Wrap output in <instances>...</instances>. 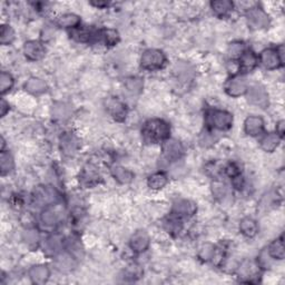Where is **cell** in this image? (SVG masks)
<instances>
[{
    "label": "cell",
    "instance_id": "obj_1",
    "mask_svg": "<svg viewBox=\"0 0 285 285\" xmlns=\"http://www.w3.org/2000/svg\"><path fill=\"white\" fill-rule=\"evenodd\" d=\"M143 138L146 143L165 142L171 134V127L163 119H150L144 124L142 128Z\"/></svg>",
    "mask_w": 285,
    "mask_h": 285
},
{
    "label": "cell",
    "instance_id": "obj_2",
    "mask_svg": "<svg viewBox=\"0 0 285 285\" xmlns=\"http://www.w3.org/2000/svg\"><path fill=\"white\" fill-rule=\"evenodd\" d=\"M166 65V56L159 49H147L140 58V66L143 69L154 71Z\"/></svg>",
    "mask_w": 285,
    "mask_h": 285
},
{
    "label": "cell",
    "instance_id": "obj_3",
    "mask_svg": "<svg viewBox=\"0 0 285 285\" xmlns=\"http://www.w3.org/2000/svg\"><path fill=\"white\" fill-rule=\"evenodd\" d=\"M206 122L208 125L216 130L227 131L233 125V116L226 110H212L207 113Z\"/></svg>",
    "mask_w": 285,
    "mask_h": 285
},
{
    "label": "cell",
    "instance_id": "obj_4",
    "mask_svg": "<svg viewBox=\"0 0 285 285\" xmlns=\"http://www.w3.org/2000/svg\"><path fill=\"white\" fill-rule=\"evenodd\" d=\"M58 193L54 187L50 186H38L33 193V202L35 206L45 207L50 206L51 204L57 202Z\"/></svg>",
    "mask_w": 285,
    "mask_h": 285
},
{
    "label": "cell",
    "instance_id": "obj_5",
    "mask_svg": "<svg viewBox=\"0 0 285 285\" xmlns=\"http://www.w3.org/2000/svg\"><path fill=\"white\" fill-rule=\"evenodd\" d=\"M247 25L252 29H263L270 25V17L262 8L254 7L251 8L246 14Z\"/></svg>",
    "mask_w": 285,
    "mask_h": 285
},
{
    "label": "cell",
    "instance_id": "obj_6",
    "mask_svg": "<svg viewBox=\"0 0 285 285\" xmlns=\"http://www.w3.org/2000/svg\"><path fill=\"white\" fill-rule=\"evenodd\" d=\"M247 102L251 105L260 108H266L268 106V94L262 85H254L247 88Z\"/></svg>",
    "mask_w": 285,
    "mask_h": 285
},
{
    "label": "cell",
    "instance_id": "obj_7",
    "mask_svg": "<svg viewBox=\"0 0 285 285\" xmlns=\"http://www.w3.org/2000/svg\"><path fill=\"white\" fill-rule=\"evenodd\" d=\"M260 62L263 65V67L268 70L276 69V68L283 65L282 60H281L279 56L278 49H274V48L264 49L260 55Z\"/></svg>",
    "mask_w": 285,
    "mask_h": 285
},
{
    "label": "cell",
    "instance_id": "obj_8",
    "mask_svg": "<svg viewBox=\"0 0 285 285\" xmlns=\"http://www.w3.org/2000/svg\"><path fill=\"white\" fill-rule=\"evenodd\" d=\"M105 107L111 117L114 119L122 122V120L126 117L127 115V108L126 105L123 102H120L118 98L110 97L105 100Z\"/></svg>",
    "mask_w": 285,
    "mask_h": 285
},
{
    "label": "cell",
    "instance_id": "obj_9",
    "mask_svg": "<svg viewBox=\"0 0 285 285\" xmlns=\"http://www.w3.org/2000/svg\"><path fill=\"white\" fill-rule=\"evenodd\" d=\"M23 54L31 62H37L45 57L46 48L37 40H29L23 45Z\"/></svg>",
    "mask_w": 285,
    "mask_h": 285
},
{
    "label": "cell",
    "instance_id": "obj_10",
    "mask_svg": "<svg viewBox=\"0 0 285 285\" xmlns=\"http://www.w3.org/2000/svg\"><path fill=\"white\" fill-rule=\"evenodd\" d=\"M225 91L231 97H240L247 91V84L245 79L240 77V76H234L230 78L225 84Z\"/></svg>",
    "mask_w": 285,
    "mask_h": 285
},
{
    "label": "cell",
    "instance_id": "obj_11",
    "mask_svg": "<svg viewBox=\"0 0 285 285\" xmlns=\"http://www.w3.org/2000/svg\"><path fill=\"white\" fill-rule=\"evenodd\" d=\"M163 154L167 160H178L184 154L183 145L177 139H166L163 144Z\"/></svg>",
    "mask_w": 285,
    "mask_h": 285
},
{
    "label": "cell",
    "instance_id": "obj_12",
    "mask_svg": "<svg viewBox=\"0 0 285 285\" xmlns=\"http://www.w3.org/2000/svg\"><path fill=\"white\" fill-rule=\"evenodd\" d=\"M150 235L145 231L139 230L135 232L130 241V246L135 253H143L150 247Z\"/></svg>",
    "mask_w": 285,
    "mask_h": 285
},
{
    "label": "cell",
    "instance_id": "obj_13",
    "mask_svg": "<svg viewBox=\"0 0 285 285\" xmlns=\"http://www.w3.org/2000/svg\"><path fill=\"white\" fill-rule=\"evenodd\" d=\"M196 210H197V207L195 204L187 199H179L173 205V214L179 219L191 218L195 214Z\"/></svg>",
    "mask_w": 285,
    "mask_h": 285
},
{
    "label": "cell",
    "instance_id": "obj_14",
    "mask_svg": "<svg viewBox=\"0 0 285 285\" xmlns=\"http://www.w3.org/2000/svg\"><path fill=\"white\" fill-rule=\"evenodd\" d=\"M76 259L73 255L70 254L69 252L68 253H62L60 252L59 254L55 256V261H54V265L57 268L59 272L62 273H68L70 271L74 270V267L76 265Z\"/></svg>",
    "mask_w": 285,
    "mask_h": 285
},
{
    "label": "cell",
    "instance_id": "obj_15",
    "mask_svg": "<svg viewBox=\"0 0 285 285\" xmlns=\"http://www.w3.org/2000/svg\"><path fill=\"white\" fill-rule=\"evenodd\" d=\"M259 58L254 51L245 50L242 56L240 57L239 62V71L242 73H250L254 68L258 66Z\"/></svg>",
    "mask_w": 285,
    "mask_h": 285
},
{
    "label": "cell",
    "instance_id": "obj_16",
    "mask_svg": "<svg viewBox=\"0 0 285 285\" xmlns=\"http://www.w3.org/2000/svg\"><path fill=\"white\" fill-rule=\"evenodd\" d=\"M244 131L253 137L261 135L264 131V120L259 116H250L244 123Z\"/></svg>",
    "mask_w": 285,
    "mask_h": 285
},
{
    "label": "cell",
    "instance_id": "obj_17",
    "mask_svg": "<svg viewBox=\"0 0 285 285\" xmlns=\"http://www.w3.org/2000/svg\"><path fill=\"white\" fill-rule=\"evenodd\" d=\"M28 274H29L31 282L35 284L42 285V284H45L48 281V279H49L50 271L46 265H42V264H39V265L31 266Z\"/></svg>",
    "mask_w": 285,
    "mask_h": 285
},
{
    "label": "cell",
    "instance_id": "obj_18",
    "mask_svg": "<svg viewBox=\"0 0 285 285\" xmlns=\"http://www.w3.org/2000/svg\"><path fill=\"white\" fill-rule=\"evenodd\" d=\"M60 148L64 155H74L78 148V139L73 134L67 133L60 138Z\"/></svg>",
    "mask_w": 285,
    "mask_h": 285
},
{
    "label": "cell",
    "instance_id": "obj_19",
    "mask_svg": "<svg viewBox=\"0 0 285 285\" xmlns=\"http://www.w3.org/2000/svg\"><path fill=\"white\" fill-rule=\"evenodd\" d=\"M63 244H64L63 236L59 234H54L46 240L45 245H44V251H45L48 255L56 256L59 254L60 251H62Z\"/></svg>",
    "mask_w": 285,
    "mask_h": 285
},
{
    "label": "cell",
    "instance_id": "obj_20",
    "mask_svg": "<svg viewBox=\"0 0 285 285\" xmlns=\"http://www.w3.org/2000/svg\"><path fill=\"white\" fill-rule=\"evenodd\" d=\"M259 267L260 266L255 265L252 261H244L239 267L240 278L245 280V282H252V279L255 278L256 273L259 271Z\"/></svg>",
    "mask_w": 285,
    "mask_h": 285
},
{
    "label": "cell",
    "instance_id": "obj_21",
    "mask_svg": "<svg viewBox=\"0 0 285 285\" xmlns=\"http://www.w3.org/2000/svg\"><path fill=\"white\" fill-rule=\"evenodd\" d=\"M110 172H111V175L114 176V178L120 184H128L134 179L133 173L123 166L114 165L110 168Z\"/></svg>",
    "mask_w": 285,
    "mask_h": 285
},
{
    "label": "cell",
    "instance_id": "obj_22",
    "mask_svg": "<svg viewBox=\"0 0 285 285\" xmlns=\"http://www.w3.org/2000/svg\"><path fill=\"white\" fill-rule=\"evenodd\" d=\"M25 89L31 95H42L47 90V85L43 79L31 77L25 84Z\"/></svg>",
    "mask_w": 285,
    "mask_h": 285
},
{
    "label": "cell",
    "instance_id": "obj_23",
    "mask_svg": "<svg viewBox=\"0 0 285 285\" xmlns=\"http://www.w3.org/2000/svg\"><path fill=\"white\" fill-rule=\"evenodd\" d=\"M240 231L246 238H254L259 232V225L252 218H244L240 223Z\"/></svg>",
    "mask_w": 285,
    "mask_h": 285
},
{
    "label": "cell",
    "instance_id": "obj_24",
    "mask_svg": "<svg viewBox=\"0 0 285 285\" xmlns=\"http://www.w3.org/2000/svg\"><path fill=\"white\" fill-rule=\"evenodd\" d=\"M174 71L176 74V78L182 83L188 82V80H191L193 78V76H194V70H193V68L188 65V64L183 62L176 64Z\"/></svg>",
    "mask_w": 285,
    "mask_h": 285
},
{
    "label": "cell",
    "instance_id": "obj_25",
    "mask_svg": "<svg viewBox=\"0 0 285 285\" xmlns=\"http://www.w3.org/2000/svg\"><path fill=\"white\" fill-rule=\"evenodd\" d=\"M281 137L276 133H268L261 139V147L267 153L274 152L278 148Z\"/></svg>",
    "mask_w": 285,
    "mask_h": 285
},
{
    "label": "cell",
    "instance_id": "obj_26",
    "mask_svg": "<svg viewBox=\"0 0 285 285\" xmlns=\"http://www.w3.org/2000/svg\"><path fill=\"white\" fill-rule=\"evenodd\" d=\"M268 255L271 256L272 259L275 260H283L285 252H284V244H283V238L281 236L280 239H276L273 241L270 244V246L267 248Z\"/></svg>",
    "mask_w": 285,
    "mask_h": 285
},
{
    "label": "cell",
    "instance_id": "obj_27",
    "mask_svg": "<svg viewBox=\"0 0 285 285\" xmlns=\"http://www.w3.org/2000/svg\"><path fill=\"white\" fill-rule=\"evenodd\" d=\"M71 114V107L67 103L58 102L53 106V117L57 120H66Z\"/></svg>",
    "mask_w": 285,
    "mask_h": 285
},
{
    "label": "cell",
    "instance_id": "obj_28",
    "mask_svg": "<svg viewBox=\"0 0 285 285\" xmlns=\"http://www.w3.org/2000/svg\"><path fill=\"white\" fill-rule=\"evenodd\" d=\"M40 219L46 226H54L59 220V213L56 208H51L47 206L40 214Z\"/></svg>",
    "mask_w": 285,
    "mask_h": 285
},
{
    "label": "cell",
    "instance_id": "obj_29",
    "mask_svg": "<svg viewBox=\"0 0 285 285\" xmlns=\"http://www.w3.org/2000/svg\"><path fill=\"white\" fill-rule=\"evenodd\" d=\"M167 182H168L167 175L164 174V173L162 172H158L151 175L150 177H148L147 184L152 190H162L163 187L166 186Z\"/></svg>",
    "mask_w": 285,
    "mask_h": 285
},
{
    "label": "cell",
    "instance_id": "obj_30",
    "mask_svg": "<svg viewBox=\"0 0 285 285\" xmlns=\"http://www.w3.org/2000/svg\"><path fill=\"white\" fill-rule=\"evenodd\" d=\"M57 23L59 27L76 29L80 23V18L75 14H65L63 16H60L57 20Z\"/></svg>",
    "mask_w": 285,
    "mask_h": 285
},
{
    "label": "cell",
    "instance_id": "obj_31",
    "mask_svg": "<svg viewBox=\"0 0 285 285\" xmlns=\"http://www.w3.org/2000/svg\"><path fill=\"white\" fill-rule=\"evenodd\" d=\"M15 162L13 156L7 152H1L0 155V171H1L2 175H7L14 171Z\"/></svg>",
    "mask_w": 285,
    "mask_h": 285
},
{
    "label": "cell",
    "instance_id": "obj_32",
    "mask_svg": "<svg viewBox=\"0 0 285 285\" xmlns=\"http://www.w3.org/2000/svg\"><path fill=\"white\" fill-rule=\"evenodd\" d=\"M211 7L216 15L222 17L233 9V2L228 1V0H218V1H212Z\"/></svg>",
    "mask_w": 285,
    "mask_h": 285
},
{
    "label": "cell",
    "instance_id": "obj_33",
    "mask_svg": "<svg viewBox=\"0 0 285 285\" xmlns=\"http://www.w3.org/2000/svg\"><path fill=\"white\" fill-rule=\"evenodd\" d=\"M99 180V175L91 168H85L80 176V182L86 186H93Z\"/></svg>",
    "mask_w": 285,
    "mask_h": 285
},
{
    "label": "cell",
    "instance_id": "obj_34",
    "mask_svg": "<svg viewBox=\"0 0 285 285\" xmlns=\"http://www.w3.org/2000/svg\"><path fill=\"white\" fill-rule=\"evenodd\" d=\"M164 226H165L166 231L171 234H178V233L182 231L183 223L180 222V219L177 216L173 214L171 218H168L165 223H164Z\"/></svg>",
    "mask_w": 285,
    "mask_h": 285
},
{
    "label": "cell",
    "instance_id": "obj_35",
    "mask_svg": "<svg viewBox=\"0 0 285 285\" xmlns=\"http://www.w3.org/2000/svg\"><path fill=\"white\" fill-rule=\"evenodd\" d=\"M125 87L127 91H130L131 94L137 95L139 93H142L143 87H144V82H143V79L139 77L127 78L125 82Z\"/></svg>",
    "mask_w": 285,
    "mask_h": 285
},
{
    "label": "cell",
    "instance_id": "obj_36",
    "mask_svg": "<svg viewBox=\"0 0 285 285\" xmlns=\"http://www.w3.org/2000/svg\"><path fill=\"white\" fill-rule=\"evenodd\" d=\"M143 275L142 267L137 264H132L128 265L123 272V279L125 281H136Z\"/></svg>",
    "mask_w": 285,
    "mask_h": 285
},
{
    "label": "cell",
    "instance_id": "obj_37",
    "mask_svg": "<svg viewBox=\"0 0 285 285\" xmlns=\"http://www.w3.org/2000/svg\"><path fill=\"white\" fill-rule=\"evenodd\" d=\"M68 252L74 256L75 259H82L84 256V248L77 239H70L67 244Z\"/></svg>",
    "mask_w": 285,
    "mask_h": 285
},
{
    "label": "cell",
    "instance_id": "obj_38",
    "mask_svg": "<svg viewBox=\"0 0 285 285\" xmlns=\"http://www.w3.org/2000/svg\"><path fill=\"white\" fill-rule=\"evenodd\" d=\"M245 44L243 42H234L230 44V46H228V49H227V53L230 55V57L233 59H236V58H240L241 56H242L244 53H245Z\"/></svg>",
    "mask_w": 285,
    "mask_h": 285
},
{
    "label": "cell",
    "instance_id": "obj_39",
    "mask_svg": "<svg viewBox=\"0 0 285 285\" xmlns=\"http://www.w3.org/2000/svg\"><path fill=\"white\" fill-rule=\"evenodd\" d=\"M212 193L216 199H223L227 195V186L220 180H214L212 183Z\"/></svg>",
    "mask_w": 285,
    "mask_h": 285
},
{
    "label": "cell",
    "instance_id": "obj_40",
    "mask_svg": "<svg viewBox=\"0 0 285 285\" xmlns=\"http://www.w3.org/2000/svg\"><path fill=\"white\" fill-rule=\"evenodd\" d=\"M14 84L15 80L13 76L2 71L1 75H0V90H1V94H6L9 90H11V88L14 87Z\"/></svg>",
    "mask_w": 285,
    "mask_h": 285
},
{
    "label": "cell",
    "instance_id": "obj_41",
    "mask_svg": "<svg viewBox=\"0 0 285 285\" xmlns=\"http://www.w3.org/2000/svg\"><path fill=\"white\" fill-rule=\"evenodd\" d=\"M15 39V31L11 26L3 25L1 27V34H0V42L2 45H10Z\"/></svg>",
    "mask_w": 285,
    "mask_h": 285
},
{
    "label": "cell",
    "instance_id": "obj_42",
    "mask_svg": "<svg viewBox=\"0 0 285 285\" xmlns=\"http://www.w3.org/2000/svg\"><path fill=\"white\" fill-rule=\"evenodd\" d=\"M102 37L106 46H115L119 42V34L114 29H104L102 31Z\"/></svg>",
    "mask_w": 285,
    "mask_h": 285
},
{
    "label": "cell",
    "instance_id": "obj_43",
    "mask_svg": "<svg viewBox=\"0 0 285 285\" xmlns=\"http://www.w3.org/2000/svg\"><path fill=\"white\" fill-rule=\"evenodd\" d=\"M22 240L25 241V243L27 244V245H29V246L37 245L38 242H39V240H40L39 233H38L37 230L30 228V230H27V231L23 232Z\"/></svg>",
    "mask_w": 285,
    "mask_h": 285
},
{
    "label": "cell",
    "instance_id": "obj_44",
    "mask_svg": "<svg viewBox=\"0 0 285 285\" xmlns=\"http://www.w3.org/2000/svg\"><path fill=\"white\" fill-rule=\"evenodd\" d=\"M70 35L71 37L80 43H86L93 37V33H91L89 29H86V28H82V29H77V28H76Z\"/></svg>",
    "mask_w": 285,
    "mask_h": 285
},
{
    "label": "cell",
    "instance_id": "obj_45",
    "mask_svg": "<svg viewBox=\"0 0 285 285\" xmlns=\"http://www.w3.org/2000/svg\"><path fill=\"white\" fill-rule=\"evenodd\" d=\"M214 251H215V247L212 245L210 243H206L202 245V247L199 248V252H198V255L199 258L202 259L203 261H208L212 259L213 254H214Z\"/></svg>",
    "mask_w": 285,
    "mask_h": 285
},
{
    "label": "cell",
    "instance_id": "obj_46",
    "mask_svg": "<svg viewBox=\"0 0 285 285\" xmlns=\"http://www.w3.org/2000/svg\"><path fill=\"white\" fill-rule=\"evenodd\" d=\"M225 172H226V174L228 176H230V177H232V178H234V177H236V176L241 175L240 167L238 165H236L235 163H230V164H228V165L225 168Z\"/></svg>",
    "mask_w": 285,
    "mask_h": 285
},
{
    "label": "cell",
    "instance_id": "obj_47",
    "mask_svg": "<svg viewBox=\"0 0 285 285\" xmlns=\"http://www.w3.org/2000/svg\"><path fill=\"white\" fill-rule=\"evenodd\" d=\"M8 111H9V104H8L5 99L1 100V105H0V115L3 117Z\"/></svg>",
    "mask_w": 285,
    "mask_h": 285
},
{
    "label": "cell",
    "instance_id": "obj_48",
    "mask_svg": "<svg viewBox=\"0 0 285 285\" xmlns=\"http://www.w3.org/2000/svg\"><path fill=\"white\" fill-rule=\"evenodd\" d=\"M284 120H280L278 123V125H276V134H278L280 137H283L284 135Z\"/></svg>",
    "mask_w": 285,
    "mask_h": 285
},
{
    "label": "cell",
    "instance_id": "obj_49",
    "mask_svg": "<svg viewBox=\"0 0 285 285\" xmlns=\"http://www.w3.org/2000/svg\"><path fill=\"white\" fill-rule=\"evenodd\" d=\"M91 5H94V6H96V7L100 8V7H105V6H108V3H107V2H100V1H98V2L93 1V2H91Z\"/></svg>",
    "mask_w": 285,
    "mask_h": 285
}]
</instances>
